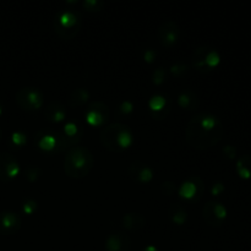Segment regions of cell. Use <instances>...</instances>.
I'll use <instances>...</instances> for the list:
<instances>
[{
    "label": "cell",
    "instance_id": "obj_30",
    "mask_svg": "<svg viewBox=\"0 0 251 251\" xmlns=\"http://www.w3.org/2000/svg\"><path fill=\"white\" fill-rule=\"evenodd\" d=\"M186 70H188V66L185 64H174L171 68V73L174 76H181L186 73Z\"/></svg>",
    "mask_w": 251,
    "mask_h": 251
},
{
    "label": "cell",
    "instance_id": "obj_31",
    "mask_svg": "<svg viewBox=\"0 0 251 251\" xmlns=\"http://www.w3.org/2000/svg\"><path fill=\"white\" fill-rule=\"evenodd\" d=\"M132 110H134V105H132V103L129 102V100H124V102L119 105V113L123 115L130 114V113H132Z\"/></svg>",
    "mask_w": 251,
    "mask_h": 251
},
{
    "label": "cell",
    "instance_id": "obj_22",
    "mask_svg": "<svg viewBox=\"0 0 251 251\" xmlns=\"http://www.w3.org/2000/svg\"><path fill=\"white\" fill-rule=\"evenodd\" d=\"M90 98V92L86 88H76L73 91L69 98V105L71 108H77L82 107L86 104V102Z\"/></svg>",
    "mask_w": 251,
    "mask_h": 251
},
{
    "label": "cell",
    "instance_id": "obj_11",
    "mask_svg": "<svg viewBox=\"0 0 251 251\" xmlns=\"http://www.w3.org/2000/svg\"><path fill=\"white\" fill-rule=\"evenodd\" d=\"M157 38L162 46L171 48V47L176 46L180 39V27L176 21L168 20L158 27Z\"/></svg>",
    "mask_w": 251,
    "mask_h": 251
},
{
    "label": "cell",
    "instance_id": "obj_32",
    "mask_svg": "<svg viewBox=\"0 0 251 251\" xmlns=\"http://www.w3.org/2000/svg\"><path fill=\"white\" fill-rule=\"evenodd\" d=\"M222 151L226 154V157H228L229 159H234L237 157V149L233 145H226V146H223Z\"/></svg>",
    "mask_w": 251,
    "mask_h": 251
},
{
    "label": "cell",
    "instance_id": "obj_35",
    "mask_svg": "<svg viewBox=\"0 0 251 251\" xmlns=\"http://www.w3.org/2000/svg\"><path fill=\"white\" fill-rule=\"evenodd\" d=\"M142 251H158V249H157L154 245H147L146 248H144V249H142Z\"/></svg>",
    "mask_w": 251,
    "mask_h": 251
},
{
    "label": "cell",
    "instance_id": "obj_25",
    "mask_svg": "<svg viewBox=\"0 0 251 251\" xmlns=\"http://www.w3.org/2000/svg\"><path fill=\"white\" fill-rule=\"evenodd\" d=\"M42 176V169L37 166H29L27 167L26 171H25V178L26 180H28L29 183H34V181L38 180Z\"/></svg>",
    "mask_w": 251,
    "mask_h": 251
},
{
    "label": "cell",
    "instance_id": "obj_12",
    "mask_svg": "<svg viewBox=\"0 0 251 251\" xmlns=\"http://www.w3.org/2000/svg\"><path fill=\"white\" fill-rule=\"evenodd\" d=\"M20 173V164L14 156L9 152L0 153V180L9 183L14 180Z\"/></svg>",
    "mask_w": 251,
    "mask_h": 251
},
{
    "label": "cell",
    "instance_id": "obj_7",
    "mask_svg": "<svg viewBox=\"0 0 251 251\" xmlns=\"http://www.w3.org/2000/svg\"><path fill=\"white\" fill-rule=\"evenodd\" d=\"M36 145L39 150L48 153L65 151L60 131H54V130H39L36 135Z\"/></svg>",
    "mask_w": 251,
    "mask_h": 251
},
{
    "label": "cell",
    "instance_id": "obj_14",
    "mask_svg": "<svg viewBox=\"0 0 251 251\" xmlns=\"http://www.w3.org/2000/svg\"><path fill=\"white\" fill-rule=\"evenodd\" d=\"M127 174L132 180L141 184H147L153 179V171L151 167L140 161L132 162L127 168Z\"/></svg>",
    "mask_w": 251,
    "mask_h": 251
},
{
    "label": "cell",
    "instance_id": "obj_3",
    "mask_svg": "<svg viewBox=\"0 0 251 251\" xmlns=\"http://www.w3.org/2000/svg\"><path fill=\"white\" fill-rule=\"evenodd\" d=\"M100 139L104 149L110 152H123L130 149L134 144L132 131L127 125L122 123H115L103 127Z\"/></svg>",
    "mask_w": 251,
    "mask_h": 251
},
{
    "label": "cell",
    "instance_id": "obj_38",
    "mask_svg": "<svg viewBox=\"0 0 251 251\" xmlns=\"http://www.w3.org/2000/svg\"><path fill=\"white\" fill-rule=\"evenodd\" d=\"M0 251H1V250H0Z\"/></svg>",
    "mask_w": 251,
    "mask_h": 251
},
{
    "label": "cell",
    "instance_id": "obj_5",
    "mask_svg": "<svg viewBox=\"0 0 251 251\" xmlns=\"http://www.w3.org/2000/svg\"><path fill=\"white\" fill-rule=\"evenodd\" d=\"M221 63V55L216 48L208 44L198 47L193 54V66L196 71L207 74L215 70Z\"/></svg>",
    "mask_w": 251,
    "mask_h": 251
},
{
    "label": "cell",
    "instance_id": "obj_20",
    "mask_svg": "<svg viewBox=\"0 0 251 251\" xmlns=\"http://www.w3.org/2000/svg\"><path fill=\"white\" fill-rule=\"evenodd\" d=\"M178 104L179 107L185 110H194L198 108L199 98L196 93L193 92V91H185V92L179 95Z\"/></svg>",
    "mask_w": 251,
    "mask_h": 251
},
{
    "label": "cell",
    "instance_id": "obj_10",
    "mask_svg": "<svg viewBox=\"0 0 251 251\" xmlns=\"http://www.w3.org/2000/svg\"><path fill=\"white\" fill-rule=\"evenodd\" d=\"M227 215L228 211L226 206L215 200L208 201L202 211L203 220L211 227H221L227 218Z\"/></svg>",
    "mask_w": 251,
    "mask_h": 251
},
{
    "label": "cell",
    "instance_id": "obj_26",
    "mask_svg": "<svg viewBox=\"0 0 251 251\" xmlns=\"http://www.w3.org/2000/svg\"><path fill=\"white\" fill-rule=\"evenodd\" d=\"M82 5L88 12H98L104 7L105 4L102 0H86L82 2Z\"/></svg>",
    "mask_w": 251,
    "mask_h": 251
},
{
    "label": "cell",
    "instance_id": "obj_9",
    "mask_svg": "<svg viewBox=\"0 0 251 251\" xmlns=\"http://www.w3.org/2000/svg\"><path fill=\"white\" fill-rule=\"evenodd\" d=\"M205 191V184L200 176H190L181 186H179V195L189 202H198Z\"/></svg>",
    "mask_w": 251,
    "mask_h": 251
},
{
    "label": "cell",
    "instance_id": "obj_4",
    "mask_svg": "<svg viewBox=\"0 0 251 251\" xmlns=\"http://www.w3.org/2000/svg\"><path fill=\"white\" fill-rule=\"evenodd\" d=\"M54 31L64 41L75 38L82 27V19L80 14L73 10H64L56 14L53 22Z\"/></svg>",
    "mask_w": 251,
    "mask_h": 251
},
{
    "label": "cell",
    "instance_id": "obj_2",
    "mask_svg": "<svg viewBox=\"0 0 251 251\" xmlns=\"http://www.w3.org/2000/svg\"><path fill=\"white\" fill-rule=\"evenodd\" d=\"M95 158L87 147L74 146L66 151L64 158V171L71 179H82L92 171Z\"/></svg>",
    "mask_w": 251,
    "mask_h": 251
},
{
    "label": "cell",
    "instance_id": "obj_36",
    "mask_svg": "<svg viewBox=\"0 0 251 251\" xmlns=\"http://www.w3.org/2000/svg\"><path fill=\"white\" fill-rule=\"evenodd\" d=\"M1 137H2V131H1V127H0V141H1Z\"/></svg>",
    "mask_w": 251,
    "mask_h": 251
},
{
    "label": "cell",
    "instance_id": "obj_33",
    "mask_svg": "<svg viewBox=\"0 0 251 251\" xmlns=\"http://www.w3.org/2000/svg\"><path fill=\"white\" fill-rule=\"evenodd\" d=\"M144 58L147 63H153L154 59H156V51L152 50V49H147L144 54Z\"/></svg>",
    "mask_w": 251,
    "mask_h": 251
},
{
    "label": "cell",
    "instance_id": "obj_28",
    "mask_svg": "<svg viewBox=\"0 0 251 251\" xmlns=\"http://www.w3.org/2000/svg\"><path fill=\"white\" fill-rule=\"evenodd\" d=\"M167 77V73L163 68H158L154 70V73L152 74V81H153L154 85L159 86L166 81Z\"/></svg>",
    "mask_w": 251,
    "mask_h": 251
},
{
    "label": "cell",
    "instance_id": "obj_6",
    "mask_svg": "<svg viewBox=\"0 0 251 251\" xmlns=\"http://www.w3.org/2000/svg\"><path fill=\"white\" fill-rule=\"evenodd\" d=\"M17 105L26 112H34L43 107L44 97L36 87H22L15 96Z\"/></svg>",
    "mask_w": 251,
    "mask_h": 251
},
{
    "label": "cell",
    "instance_id": "obj_23",
    "mask_svg": "<svg viewBox=\"0 0 251 251\" xmlns=\"http://www.w3.org/2000/svg\"><path fill=\"white\" fill-rule=\"evenodd\" d=\"M237 173L242 179H251V156L244 154L238 158Z\"/></svg>",
    "mask_w": 251,
    "mask_h": 251
},
{
    "label": "cell",
    "instance_id": "obj_1",
    "mask_svg": "<svg viewBox=\"0 0 251 251\" xmlns=\"http://www.w3.org/2000/svg\"><path fill=\"white\" fill-rule=\"evenodd\" d=\"M225 132L220 118L211 113H198L185 129L186 142L196 150H208L221 141Z\"/></svg>",
    "mask_w": 251,
    "mask_h": 251
},
{
    "label": "cell",
    "instance_id": "obj_34",
    "mask_svg": "<svg viewBox=\"0 0 251 251\" xmlns=\"http://www.w3.org/2000/svg\"><path fill=\"white\" fill-rule=\"evenodd\" d=\"M223 190H225V185H223L222 183H216L215 185L212 186V189H211V193H212V195L217 196L220 195Z\"/></svg>",
    "mask_w": 251,
    "mask_h": 251
},
{
    "label": "cell",
    "instance_id": "obj_17",
    "mask_svg": "<svg viewBox=\"0 0 251 251\" xmlns=\"http://www.w3.org/2000/svg\"><path fill=\"white\" fill-rule=\"evenodd\" d=\"M149 108L151 114L153 115V118H156V119H163L168 114L169 109H171V105H169L168 98L162 95H154L150 100Z\"/></svg>",
    "mask_w": 251,
    "mask_h": 251
},
{
    "label": "cell",
    "instance_id": "obj_18",
    "mask_svg": "<svg viewBox=\"0 0 251 251\" xmlns=\"http://www.w3.org/2000/svg\"><path fill=\"white\" fill-rule=\"evenodd\" d=\"M66 108L65 105L59 102H51L47 105L44 110L46 119L50 123H60L65 120L66 118Z\"/></svg>",
    "mask_w": 251,
    "mask_h": 251
},
{
    "label": "cell",
    "instance_id": "obj_29",
    "mask_svg": "<svg viewBox=\"0 0 251 251\" xmlns=\"http://www.w3.org/2000/svg\"><path fill=\"white\" fill-rule=\"evenodd\" d=\"M162 193L164 194V195H173L174 193H176V185L174 183H172V181H166V183L162 184Z\"/></svg>",
    "mask_w": 251,
    "mask_h": 251
},
{
    "label": "cell",
    "instance_id": "obj_16",
    "mask_svg": "<svg viewBox=\"0 0 251 251\" xmlns=\"http://www.w3.org/2000/svg\"><path fill=\"white\" fill-rule=\"evenodd\" d=\"M131 242L124 233L114 232L105 239V251H129Z\"/></svg>",
    "mask_w": 251,
    "mask_h": 251
},
{
    "label": "cell",
    "instance_id": "obj_24",
    "mask_svg": "<svg viewBox=\"0 0 251 251\" xmlns=\"http://www.w3.org/2000/svg\"><path fill=\"white\" fill-rule=\"evenodd\" d=\"M27 144V135L22 131L12 132L10 136V145L14 149H21Z\"/></svg>",
    "mask_w": 251,
    "mask_h": 251
},
{
    "label": "cell",
    "instance_id": "obj_21",
    "mask_svg": "<svg viewBox=\"0 0 251 251\" xmlns=\"http://www.w3.org/2000/svg\"><path fill=\"white\" fill-rule=\"evenodd\" d=\"M168 216L171 218L172 222L176 226H181L186 222L188 220V212H186L185 208L183 207L179 203L176 205H172L168 210Z\"/></svg>",
    "mask_w": 251,
    "mask_h": 251
},
{
    "label": "cell",
    "instance_id": "obj_19",
    "mask_svg": "<svg viewBox=\"0 0 251 251\" xmlns=\"http://www.w3.org/2000/svg\"><path fill=\"white\" fill-rule=\"evenodd\" d=\"M122 225L125 229L130 230V232H136V230L142 229L146 225V220L142 215L136 212H130L123 216Z\"/></svg>",
    "mask_w": 251,
    "mask_h": 251
},
{
    "label": "cell",
    "instance_id": "obj_27",
    "mask_svg": "<svg viewBox=\"0 0 251 251\" xmlns=\"http://www.w3.org/2000/svg\"><path fill=\"white\" fill-rule=\"evenodd\" d=\"M37 210H38V203L32 199H28L22 203V211H24L25 215L32 216L37 212Z\"/></svg>",
    "mask_w": 251,
    "mask_h": 251
},
{
    "label": "cell",
    "instance_id": "obj_8",
    "mask_svg": "<svg viewBox=\"0 0 251 251\" xmlns=\"http://www.w3.org/2000/svg\"><path fill=\"white\" fill-rule=\"evenodd\" d=\"M110 117L109 108L102 102H92L87 107L85 113L86 123L92 127H104Z\"/></svg>",
    "mask_w": 251,
    "mask_h": 251
},
{
    "label": "cell",
    "instance_id": "obj_15",
    "mask_svg": "<svg viewBox=\"0 0 251 251\" xmlns=\"http://www.w3.org/2000/svg\"><path fill=\"white\" fill-rule=\"evenodd\" d=\"M83 134L82 127L80 126L76 123L70 122L66 123V125L64 126L63 131H60L61 135V140H63V145H64V150H69L71 147L75 146L78 141L81 140Z\"/></svg>",
    "mask_w": 251,
    "mask_h": 251
},
{
    "label": "cell",
    "instance_id": "obj_37",
    "mask_svg": "<svg viewBox=\"0 0 251 251\" xmlns=\"http://www.w3.org/2000/svg\"><path fill=\"white\" fill-rule=\"evenodd\" d=\"M1 114H2V105L0 104V115H1Z\"/></svg>",
    "mask_w": 251,
    "mask_h": 251
},
{
    "label": "cell",
    "instance_id": "obj_13",
    "mask_svg": "<svg viewBox=\"0 0 251 251\" xmlns=\"http://www.w3.org/2000/svg\"><path fill=\"white\" fill-rule=\"evenodd\" d=\"M21 218L17 213L11 211H2L0 212V234L12 235L19 232L21 228Z\"/></svg>",
    "mask_w": 251,
    "mask_h": 251
}]
</instances>
